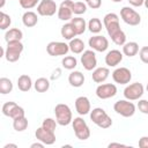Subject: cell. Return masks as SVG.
<instances>
[{
	"instance_id": "cell-1",
	"label": "cell",
	"mask_w": 148,
	"mask_h": 148,
	"mask_svg": "<svg viewBox=\"0 0 148 148\" xmlns=\"http://www.w3.org/2000/svg\"><path fill=\"white\" fill-rule=\"evenodd\" d=\"M90 120L101 128H109L112 125V119L102 108H95L90 111Z\"/></svg>"
},
{
	"instance_id": "cell-2",
	"label": "cell",
	"mask_w": 148,
	"mask_h": 148,
	"mask_svg": "<svg viewBox=\"0 0 148 148\" xmlns=\"http://www.w3.org/2000/svg\"><path fill=\"white\" fill-rule=\"evenodd\" d=\"M54 114H56V120L58 125L67 126L73 121L72 110L67 104H64V103L57 104L54 108Z\"/></svg>"
},
{
	"instance_id": "cell-3",
	"label": "cell",
	"mask_w": 148,
	"mask_h": 148,
	"mask_svg": "<svg viewBox=\"0 0 148 148\" xmlns=\"http://www.w3.org/2000/svg\"><path fill=\"white\" fill-rule=\"evenodd\" d=\"M24 46L22 44L21 40H13V42H8L7 46H6V51H5V58L7 61L9 62H15L20 59L21 53L23 51Z\"/></svg>"
},
{
	"instance_id": "cell-4",
	"label": "cell",
	"mask_w": 148,
	"mask_h": 148,
	"mask_svg": "<svg viewBox=\"0 0 148 148\" xmlns=\"http://www.w3.org/2000/svg\"><path fill=\"white\" fill-rule=\"evenodd\" d=\"M72 126L74 130V134L79 140L83 141V140H87L90 138V128L83 118H81V117L74 118L72 121Z\"/></svg>"
},
{
	"instance_id": "cell-5",
	"label": "cell",
	"mask_w": 148,
	"mask_h": 148,
	"mask_svg": "<svg viewBox=\"0 0 148 148\" xmlns=\"http://www.w3.org/2000/svg\"><path fill=\"white\" fill-rule=\"evenodd\" d=\"M135 105L130 102L128 99H119L114 103L113 105V110L120 114L121 117H125V118H130L132 117L134 113H135Z\"/></svg>"
},
{
	"instance_id": "cell-6",
	"label": "cell",
	"mask_w": 148,
	"mask_h": 148,
	"mask_svg": "<svg viewBox=\"0 0 148 148\" xmlns=\"http://www.w3.org/2000/svg\"><path fill=\"white\" fill-rule=\"evenodd\" d=\"M120 17L126 24L132 25V27L139 25L141 22L140 14L136 10H134L132 7H127V6H125L120 9Z\"/></svg>"
},
{
	"instance_id": "cell-7",
	"label": "cell",
	"mask_w": 148,
	"mask_h": 148,
	"mask_svg": "<svg viewBox=\"0 0 148 148\" xmlns=\"http://www.w3.org/2000/svg\"><path fill=\"white\" fill-rule=\"evenodd\" d=\"M145 92V88L140 82H134L125 87L124 89V97L128 101H138L142 97Z\"/></svg>"
},
{
	"instance_id": "cell-8",
	"label": "cell",
	"mask_w": 148,
	"mask_h": 148,
	"mask_svg": "<svg viewBox=\"0 0 148 148\" xmlns=\"http://www.w3.org/2000/svg\"><path fill=\"white\" fill-rule=\"evenodd\" d=\"M2 114L6 116V117H9L12 119H15V118H18V117H22L24 116V109L20 105H17L15 102H6L3 105H2Z\"/></svg>"
},
{
	"instance_id": "cell-9",
	"label": "cell",
	"mask_w": 148,
	"mask_h": 148,
	"mask_svg": "<svg viewBox=\"0 0 148 148\" xmlns=\"http://www.w3.org/2000/svg\"><path fill=\"white\" fill-rule=\"evenodd\" d=\"M69 51V45L65 42H50L46 46V52L52 57L66 56Z\"/></svg>"
},
{
	"instance_id": "cell-10",
	"label": "cell",
	"mask_w": 148,
	"mask_h": 148,
	"mask_svg": "<svg viewBox=\"0 0 148 148\" xmlns=\"http://www.w3.org/2000/svg\"><path fill=\"white\" fill-rule=\"evenodd\" d=\"M58 8L53 0H40L37 5V13L40 16H52L58 12Z\"/></svg>"
},
{
	"instance_id": "cell-11",
	"label": "cell",
	"mask_w": 148,
	"mask_h": 148,
	"mask_svg": "<svg viewBox=\"0 0 148 148\" xmlns=\"http://www.w3.org/2000/svg\"><path fill=\"white\" fill-rule=\"evenodd\" d=\"M117 95V87L113 83H101L96 88V96L99 99H108Z\"/></svg>"
},
{
	"instance_id": "cell-12",
	"label": "cell",
	"mask_w": 148,
	"mask_h": 148,
	"mask_svg": "<svg viewBox=\"0 0 148 148\" xmlns=\"http://www.w3.org/2000/svg\"><path fill=\"white\" fill-rule=\"evenodd\" d=\"M80 60L86 71H94L97 66V58L94 50H84Z\"/></svg>"
},
{
	"instance_id": "cell-13",
	"label": "cell",
	"mask_w": 148,
	"mask_h": 148,
	"mask_svg": "<svg viewBox=\"0 0 148 148\" xmlns=\"http://www.w3.org/2000/svg\"><path fill=\"white\" fill-rule=\"evenodd\" d=\"M88 44L91 47V50L97 51V52H104L109 47L108 38L102 36V35H96V36L90 37L89 40H88Z\"/></svg>"
},
{
	"instance_id": "cell-14",
	"label": "cell",
	"mask_w": 148,
	"mask_h": 148,
	"mask_svg": "<svg viewBox=\"0 0 148 148\" xmlns=\"http://www.w3.org/2000/svg\"><path fill=\"white\" fill-rule=\"evenodd\" d=\"M112 79L118 84H127L132 79V73L126 67H118L112 72Z\"/></svg>"
},
{
	"instance_id": "cell-15",
	"label": "cell",
	"mask_w": 148,
	"mask_h": 148,
	"mask_svg": "<svg viewBox=\"0 0 148 148\" xmlns=\"http://www.w3.org/2000/svg\"><path fill=\"white\" fill-rule=\"evenodd\" d=\"M35 136H36L37 141H40V142H43L46 146H51V145H53L56 142V134H54V132L45 130L42 126L36 130Z\"/></svg>"
},
{
	"instance_id": "cell-16",
	"label": "cell",
	"mask_w": 148,
	"mask_h": 148,
	"mask_svg": "<svg viewBox=\"0 0 148 148\" xmlns=\"http://www.w3.org/2000/svg\"><path fill=\"white\" fill-rule=\"evenodd\" d=\"M73 1L72 0H64L59 8H58V18L61 20V21H71L73 18V10H72V7H73Z\"/></svg>"
},
{
	"instance_id": "cell-17",
	"label": "cell",
	"mask_w": 148,
	"mask_h": 148,
	"mask_svg": "<svg viewBox=\"0 0 148 148\" xmlns=\"http://www.w3.org/2000/svg\"><path fill=\"white\" fill-rule=\"evenodd\" d=\"M75 110L80 116H86L90 113L91 106H90V101L86 96H80L75 99Z\"/></svg>"
},
{
	"instance_id": "cell-18",
	"label": "cell",
	"mask_w": 148,
	"mask_h": 148,
	"mask_svg": "<svg viewBox=\"0 0 148 148\" xmlns=\"http://www.w3.org/2000/svg\"><path fill=\"white\" fill-rule=\"evenodd\" d=\"M104 60L108 67H116L123 60V52H120L119 50H111L106 53Z\"/></svg>"
},
{
	"instance_id": "cell-19",
	"label": "cell",
	"mask_w": 148,
	"mask_h": 148,
	"mask_svg": "<svg viewBox=\"0 0 148 148\" xmlns=\"http://www.w3.org/2000/svg\"><path fill=\"white\" fill-rule=\"evenodd\" d=\"M109 74H110V71L108 67H97L92 71V74H91V77H92V81L96 82V83H103L108 77H109Z\"/></svg>"
},
{
	"instance_id": "cell-20",
	"label": "cell",
	"mask_w": 148,
	"mask_h": 148,
	"mask_svg": "<svg viewBox=\"0 0 148 148\" xmlns=\"http://www.w3.org/2000/svg\"><path fill=\"white\" fill-rule=\"evenodd\" d=\"M68 82L74 88H80L84 83V75L80 71H73L68 75Z\"/></svg>"
},
{
	"instance_id": "cell-21",
	"label": "cell",
	"mask_w": 148,
	"mask_h": 148,
	"mask_svg": "<svg viewBox=\"0 0 148 148\" xmlns=\"http://www.w3.org/2000/svg\"><path fill=\"white\" fill-rule=\"evenodd\" d=\"M71 23H72V25H73L76 35H82L86 31V29L88 28V23L86 22V20L82 18V17H80V16L73 17L71 20Z\"/></svg>"
},
{
	"instance_id": "cell-22",
	"label": "cell",
	"mask_w": 148,
	"mask_h": 148,
	"mask_svg": "<svg viewBox=\"0 0 148 148\" xmlns=\"http://www.w3.org/2000/svg\"><path fill=\"white\" fill-rule=\"evenodd\" d=\"M38 22V17H37V14L35 12H31V10H28L25 12L23 15H22V23L27 27V28H32L37 24Z\"/></svg>"
},
{
	"instance_id": "cell-23",
	"label": "cell",
	"mask_w": 148,
	"mask_h": 148,
	"mask_svg": "<svg viewBox=\"0 0 148 148\" xmlns=\"http://www.w3.org/2000/svg\"><path fill=\"white\" fill-rule=\"evenodd\" d=\"M139 53V44L136 42H126L123 45V54L132 58Z\"/></svg>"
},
{
	"instance_id": "cell-24",
	"label": "cell",
	"mask_w": 148,
	"mask_h": 148,
	"mask_svg": "<svg viewBox=\"0 0 148 148\" xmlns=\"http://www.w3.org/2000/svg\"><path fill=\"white\" fill-rule=\"evenodd\" d=\"M17 87H18V89L21 91H24V92L25 91H29L31 89V87H32V80H31V77L29 75H27V74L20 75L18 79H17Z\"/></svg>"
},
{
	"instance_id": "cell-25",
	"label": "cell",
	"mask_w": 148,
	"mask_h": 148,
	"mask_svg": "<svg viewBox=\"0 0 148 148\" xmlns=\"http://www.w3.org/2000/svg\"><path fill=\"white\" fill-rule=\"evenodd\" d=\"M60 34H61V37H62L64 39H67V40H71V39L75 38V36H77L71 22L65 23V24L61 27Z\"/></svg>"
},
{
	"instance_id": "cell-26",
	"label": "cell",
	"mask_w": 148,
	"mask_h": 148,
	"mask_svg": "<svg viewBox=\"0 0 148 148\" xmlns=\"http://www.w3.org/2000/svg\"><path fill=\"white\" fill-rule=\"evenodd\" d=\"M69 51L74 54H80L84 51V43L80 38H73L69 40Z\"/></svg>"
},
{
	"instance_id": "cell-27",
	"label": "cell",
	"mask_w": 148,
	"mask_h": 148,
	"mask_svg": "<svg viewBox=\"0 0 148 148\" xmlns=\"http://www.w3.org/2000/svg\"><path fill=\"white\" fill-rule=\"evenodd\" d=\"M22 37H23V32L17 28H12V29L7 30L5 34V40L7 43L13 42V40H21Z\"/></svg>"
},
{
	"instance_id": "cell-28",
	"label": "cell",
	"mask_w": 148,
	"mask_h": 148,
	"mask_svg": "<svg viewBox=\"0 0 148 148\" xmlns=\"http://www.w3.org/2000/svg\"><path fill=\"white\" fill-rule=\"evenodd\" d=\"M34 88L37 92H45L50 89V81L46 77H38L34 83Z\"/></svg>"
},
{
	"instance_id": "cell-29",
	"label": "cell",
	"mask_w": 148,
	"mask_h": 148,
	"mask_svg": "<svg viewBox=\"0 0 148 148\" xmlns=\"http://www.w3.org/2000/svg\"><path fill=\"white\" fill-rule=\"evenodd\" d=\"M13 127H14V130L16 132L25 131L27 127H28V119L25 118V116H22V117L13 119Z\"/></svg>"
},
{
	"instance_id": "cell-30",
	"label": "cell",
	"mask_w": 148,
	"mask_h": 148,
	"mask_svg": "<svg viewBox=\"0 0 148 148\" xmlns=\"http://www.w3.org/2000/svg\"><path fill=\"white\" fill-rule=\"evenodd\" d=\"M110 37H111V40H112L116 45L123 46V45L126 43V35H125V32H124L121 29H119V30H117L116 32H113L112 35H110Z\"/></svg>"
},
{
	"instance_id": "cell-31",
	"label": "cell",
	"mask_w": 148,
	"mask_h": 148,
	"mask_svg": "<svg viewBox=\"0 0 148 148\" xmlns=\"http://www.w3.org/2000/svg\"><path fill=\"white\" fill-rule=\"evenodd\" d=\"M88 29L91 34H98L102 31V21L98 17H92L88 22Z\"/></svg>"
},
{
	"instance_id": "cell-32",
	"label": "cell",
	"mask_w": 148,
	"mask_h": 148,
	"mask_svg": "<svg viewBox=\"0 0 148 148\" xmlns=\"http://www.w3.org/2000/svg\"><path fill=\"white\" fill-rule=\"evenodd\" d=\"M13 90V82L8 77H1L0 79V94L6 95L12 92Z\"/></svg>"
},
{
	"instance_id": "cell-33",
	"label": "cell",
	"mask_w": 148,
	"mask_h": 148,
	"mask_svg": "<svg viewBox=\"0 0 148 148\" xmlns=\"http://www.w3.org/2000/svg\"><path fill=\"white\" fill-rule=\"evenodd\" d=\"M61 65H62V67L65 69L72 71V69H74L77 66V60H76V58L74 56H66V57L62 58Z\"/></svg>"
},
{
	"instance_id": "cell-34",
	"label": "cell",
	"mask_w": 148,
	"mask_h": 148,
	"mask_svg": "<svg viewBox=\"0 0 148 148\" xmlns=\"http://www.w3.org/2000/svg\"><path fill=\"white\" fill-rule=\"evenodd\" d=\"M87 3L83 2V1H76L73 3V7H72V10H73V14L75 15H82L87 12Z\"/></svg>"
},
{
	"instance_id": "cell-35",
	"label": "cell",
	"mask_w": 148,
	"mask_h": 148,
	"mask_svg": "<svg viewBox=\"0 0 148 148\" xmlns=\"http://www.w3.org/2000/svg\"><path fill=\"white\" fill-rule=\"evenodd\" d=\"M12 24V18L8 14H6L5 12L0 13V29L1 30H6L10 27Z\"/></svg>"
},
{
	"instance_id": "cell-36",
	"label": "cell",
	"mask_w": 148,
	"mask_h": 148,
	"mask_svg": "<svg viewBox=\"0 0 148 148\" xmlns=\"http://www.w3.org/2000/svg\"><path fill=\"white\" fill-rule=\"evenodd\" d=\"M58 123L57 120H54L53 118H45L42 123V127H44L45 130H49V131H52L54 132L56 131V127H57Z\"/></svg>"
},
{
	"instance_id": "cell-37",
	"label": "cell",
	"mask_w": 148,
	"mask_h": 148,
	"mask_svg": "<svg viewBox=\"0 0 148 148\" xmlns=\"http://www.w3.org/2000/svg\"><path fill=\"white\" fill-rule=\"evenodd\" d=\"M20 6L24 9H31L39 3V0H18Z\"/></svg>"
},
{
	"instance_id": "cell-38",
	"label": "cell",
	"mask_w": 148,
	"mask_h": 148,
	"mask_svg": "<svg viewBox=\"0 0 148 148\" xmlns=\"http://www.w3.org/2000/svg\"><path fill=\"white\" fill-rule=\"evenodd\" d=\"M116 21H119V16L116 13H108L103 17V24L104 25L108 23H111V22H116Z\"/></svg>"
},
{
	"instance_id": "cell-39",
	"label": "cell",
	"mask_w": 148,
	"mask_h": 148,
	"mask_svg": "<svg viewBox=\"0 0 148 148\" xmlns=\"http://www.w3.org/2000/svg\"><path fill=\"white\" fill-rule=\"evenodd\" d=\"M138 109L141 113L148 114V101L147 99H139L138 102Z\"/></svg>"
},
{
	"instance_id": "cell-40",
	"label": "cell",
	"mask_w": 148,
	"mask_h": 148,
	"mask_svg": "<svg viewBox=\"0 0 148 148\" xmlns=\"http://www.w3.org/2000/svg\"><path fill=\"white\" fill-rule=\"evenodd\" d=\"M139 57L142 62L148 64V46H142L139 50Z\"/></svg>"
},
{
	"instance_id": "cell-41",
	"label": "cell",
	"mask_w": 148,
	"mask_h": 148,
	"mask_svg": "<svg viewBox=\"0 0 148 148\" xmlns=\"http://www.w3.org/2000/svg\"><path fill=\"white\" fill-rule=\"evenodd\" d=\"M87 6L91 9H98L102 6V0H88Z\"/></svg>"
},
{
	"instance_id": "cell-42",
	"label": "cell",
	"mask_w": 148,
	"mask_h": 148,
	"mask_svg": "<svg viewBox=\"0 0 148 148\" xmlns=\"http://www.w3.org/2000/svg\"><path fill=\"white\" fill-rule=\"evenodd\" d=\"M60 76H61V68H56V69L52 72L50 79H51V80H58Z\"/></svg>"
},
{
	"instance_id": "cell-43",
	"label": "cell",
	"mask_w": 148,
	"mask_h": 148,
	"mask_svg": "<svg viewBox=\"0 0 148 148\" xmlns=\"http://www.w3.org/2000/svg\"><path fill=\"white\" fill-rule=\"evenodd\" d=\"M140 148H148V136H141L139 140Z\"/></svg>"
},
{
	"instance_id": "cell-44",
	"label": "cell",
	"mask_w": 148,
	"mask_h": 148,
	"mask_svg": "<svg viewBox=\"0 0 148 148\" xmlns=\"http://www.w3.org/2000/svg\"><path fill=\"white\" fill-rule=\"evenodd\" d=\"M128 2H130V5L133 6V7H140V6L143 5L145 0H128Z\"/></svg>"
},
{
	"instance_id": "cell-45",
	"label": "cell",
	"mask_w": 148,
	"mask_h": 148,
	"mask_svg": "<svg viewBox=\"0 0 148 148\" xmlns=\"http://www.w3.org/2000/svg\"><path fill=\"white\" fill-rule=\"evenodd\" d=\"M45 145L43 143V142H40V141H38V142H34V143H31V148H43Z\"/></svg>"
},
{
	"instance_id": "cell-46",
	"label": "cell",
	"mask_w": 148,
	"mask_h": 148,
	"mask_svg": "<svg viewBox=\"0 0 148 148\" xmlns=\"http://www.w3.org/2000/svg\"><path fill=\"white\" fill-rule=\"evenodd\" d=\"M124 146H125L124 143H119V142H111V143L108 145L109 148H111V147H124Z\"/></svg>"
},
{
	"instance_id": "cell-47",
	"label": "cell",
	"mask_w": 148,
	"mask_h": 148,
	"mask_svg": "<svg viewBox=\"0 0 148 148\" xmlns=\"http://www.w3.org/2000/svg\"><path fill=\"white\" fill-rule=\"evenodd\" d=\"M9 147H13V148H17V146L15 143H7L3 146V148H9Z\"/></svg>"
},
{
	"instance_id": "cell-48",
	"label": "cell",
	"mask_w": 148,
	"mask_h": 148,
	"mask_svg": "<svg viewBox=\"0 0 148 148\" xmlns=\"http://www.w3.org/2000/svg\"><path fill=\"white\" fill-rule=\"evenodd\" d=\"M5 2H6V0H0V8H2L5 6Z\"/></svg>"
},
{
	"instance_id": "cell-49",
	"label": "cell",
	"mask_w": 148,
	"mask_h": 148,
	"mask_svg": "<svg viewBox=\"0 0 148 148\" xmlns=\"http://www.w3.org/2000/svg\"><path fill=\"white\" fill-rule=\"evenodd\" d=\"M143 5H145V7L148 9V0H145V2H143Z\"/></svg>"
},
{
	"instance_id": "cell-50",
	"label": "cell",
	"mask_w": 148,
	"mask_h": 148,
	"mask_svg": "<svg viewBox=\"0 0 148 148\" xmlns=\"http://www.w3.org/2000/svg\"><path fill=\"white\" fill-rule=\"evenodd\" d=\"M112 1H113V2H121L123 0H112Z\"/></svg>"
},
{
	"instance_id": "cell-51",
	"label": "cell",
	"mask_w": 148,
	"mask_h": 148,
	"mask_svg": "<svg viewBox=\"0 0 148 148\" xmlns=\"http://www.w3.org/2000/svg\"><path fill=\"white\" fill-rule=\"evenodd\" d=\"M146 90L148 91V83H147V86H146Z\"/></svg>"
},
{
	"instance_id": "cell-52",
	"label": "cell",
	"mask_w": 148,
	"mask_h": 148,
	"mask_svg": "<svg viewBox=\"0 0 148 148\" xmlns=\"http://www.w3.org/2000/svg\"><path fill=\"white\" fill-rule=\"evenodd\" d=\"M84 1H88V0H84Z\"/></svg>"
}]
</instances>
